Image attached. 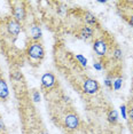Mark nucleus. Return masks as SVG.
Listing matches in <instances>:
<instances>
[{
  "instance_id": "1",
  "label": "nucleus",
  "mask_w": 133,
  "mask_h": 134,
  "mask_svg": "<svg viewBox=\"0 0 133 134\" xmlns=\"http://www.w3.org/2000/svg\"><path fill=\"white\" fill-rule=\"evenodd\" d=\"M26 54H28L29 59L33 61H41L45 56L44 46L39 41H32L26 48Z\"/></svg>"
},
{
  "instance_id": "2",
  "label": "nucleus",
  "mask_w": 133,
  "mask_h": 134,
  "mask_svg": "<svg viewBox=\"0 0 133 134\" xmlns=\"http://www.w3.org/2000/svg\"><path fill=\"white\" fill-rule=\"evenodd\" d=\"M108 47H109V44L106 40V38L101 37L95 39L94 42H93V49L99 56H106L108 53Z\"/></svg>"
},
{
  "instance_id": "3",
  "label": "nucleus",
  "mask_w": 133,
  "mask_h": 134,
  "mask_svg": "<svg viewBox=\"0 0 133 134\" xmlns=\"http://www.w3.org/2000/svg\"><path fill=\"white\" fill-rule=\"evenodd\" d=\"M100 90V85L99 83L95 80V79L92 78H86L83 83V91L86 94H90V95H93V94L98 93Z\"/></svg>"
},
{
  "instance_id": "4",
  "label": "nucleus",
  "mask_w": 133,
  "mask_h": 134,
  "mask_svg": "<svg viewBox=\"0 0 133 134\" xmlns=\"http://www.w3.org/2000/svg\"><path fill=\"white\" fill-rule=\"evenodd\" d=\"M13 16L19 23H22L26 19V9L23 4H16L13 7Z\"/></svg>"
},
{
  "instance_id": "5",
  "label": "nucleus",
  "mask_w": 133,
  "mask_h": 134,
  "mask_svg": "<svg viewBox=\"0 0 133 134\" xmlns=\"http://www.w3.org/2000/svg\"><path fill=\"white\" fill-rule=\"evenodd\" d=\"M6 26H7V31L10 36L13 37H17L21 32V23H19L14 17H10V19L7 20V23H6Z\"/></svg>"
},
{
  "instance_id": "6",
  "label": "nucleus",
  "mask_w": 133,
  "mask_h": 134,
  "mask_svg": "<svg viewBox=\"0 0 133 134\" xmlns=\"http://www.w3.org/2000/svg\"><path fill=\"white\" fill-rule=\"evenodd\" d=\"M64 124H65V127L70 131H74V130H77L78 126H79V118L76 114H68L64 118Z\"/></svg>"
},
{
  "instance_id": "7",
  "label": "nucleus",
  "mask_w": 133,
  "mask_h": 134,
  "mask_svg": "<svg viewBox=\"0 0 133 134\" xmlns=\"http://www.w3.org/2000/svg\"><path fill=\"white\" fill-rule=\"evenodd\" d=\"M55 76L52 72H46L41 77V85L45 88H52L55 85Z\"/></svg>"
},
{
  "instance_id": "8",
  "label": "nucleus",
  "mask_w": 133,
  "mask_h": 134,
  "mask_svg": "<svg viewBox=\"0 0 133 134\" xmlns=\"http://www.w3.org/2000/svg\"><path fill=\"white\" fill-rule=\"evenodd\" d=\"M84 20H85V22L87 23V25L91 26V28H93V26L98 25V19H96V16L93 13H91V12H85V14H84Z\"/></svg>"
},
{
  "instance_id": "9",
  "label": "nucleus",
  "mask_w": 133,
  "mask_h": 134,
  "mask_svg": "<svg viewBox=\"0 0 133 134\" xmlns=\"http://www.w3.org/2000/svg\"><path fill=\"white\" fill-rule=\"evenodd\" d=\"M79 36H80V38L87 40V39L92 38L93 36H94V29L91 28V26H88V25L83 26V28L80 29V31H79Z\"/></svg>"
},
{
  "instance_id": "10",
  "label": "nucleus",
  "mask_w": 133,
  "mask_h": 134,
  "mask_svg": "<svg viewBox=\"0 0 133 134\" xmlns=\"http://www.w3.org/2000/svg\"><path fill=\"white\" fill-rule=\"evenodd\" d=\"M30 35L33 41H38L41 38V29L38 24H33L30 28Z\"/></svg>"
},
{
  "instance_id": "11",
  "label": "nucleus",
  "mask_w": 133,
  "mask_h": 134,
  "mask_svg": "<svg viewBox=\"0 0 133 134\" xmlns=\"http://www.w3.org/2000/svg\"><path fill=\"white\" fill-rule=\"evenodd\" d=\"M8 95H9V91H8L7 83L4 78L0 77V100H6Z\"/></svg>"
},
{
  "instance_id": "12",
  "label": "nucleus",
  "mask_w": 133,
  "mask_h": 134,
  "mask_svg": "<svg viewBox=\"0 0 133 134\" xmlns=\"http://www.w3.org/2000/svg\"><path fill=\"white\" fill-rule=\"evenodd\" d=\"M107 118L111 125H116L117 121H118V114H117V111L115 109H110L107 114Z\"/></svg>"
},
{
  "instance_id": "13",
  "label": "nucleus",
  "mask_w": 133,
  "mask_h": 134,
  "mask_svg": "<svg viewBox=\"0 0 133 134\" xmlns=\"http://www.w3.org/2000/svg\"><path fill=\"white\" fill-rule=\"evenodd\" d=\"M113 57L116 61H119V60H122V57H123V52L122 49L118 47V46H115V48L113 49Z\"/></svg>"
},
{
  "instance_id": "14",
  "label": "nucleus",
  "mask_w": 133,
  "mask_h": 134,
  "mask_svg": "<svg viewBox=\"0 0 133 134\" xmlns=\"http://www.w3.org/2000/svg\"><path fill=\"white\" fill-rule=\"evenodd\" d=\"M122 84H123V78L122 77H118L114 80V84H113V87L115 91H118L120 87H122Z\"/></svg>"
},
{
  "instance_id": "15",
  "label": "nucleus",
  "mask_w": 133,
  "mask_h": 134,
  "mask_svg": "<svg viewBox=\"0 0 133 134\" xmlns=\"http://www.w3.org/2000/svg\"><path fill=\"white\" fill-rule=\"evenodd\" d=\"M113 84H114V78L111 75H108L107 78H106L104 80V85L107 86L108 88H113Z\"/></svg>"
},
{
  "instance_id": "16",
  "label": "nucleus",
  "mask_w": 133,
  "mask_h": 134,
  "mask_svg": "<svg viewBox=\"0 0 133 134\" xmlns=\"http://www.w3.org/2000/svg\"><path fill=\"white\" fill-rule=\"evenodd\" d=\"M76 59L79 61V63H80V64L83 65V66H86V65H87V60H86L83 55H80V54H77V55H76Z\"/></svg>"
},
{
  "instance_id": "17",
  "label": "nucleus",
  "mask_w": 133,
  "mask_h": 134,
  "mask_svg": "<svg viewBox=\"0 0 133 134\" xmlns=\"http://www.w3.org/2000/svg\"><path fill=\"white\" fill-rule=\"evenodd\" d=\"M32 100H33V102H36V103L40 102V93H39L38 91H33L32 92Z\"/></svg>"
},
{
  "instance_id": "18",
  "label": "nucleus",
  "mask_w": 133,
  "mask_h": 134,
  "mask_svg": "<svg viewBox=\"0 0 133 134\" xmlns=\"http://www.w3.org/2000/svg\"><path fill=\"white\" fill-rule=\"evenodd\" d=\"M12 77H13L14 79H16V80H20V79L22 78V75H21V72L16 71V72H14V74L12 75Z\"/></svg>"
},
{
  "instance_id": "19",
  "label": "nucleus",
  "mask_w": 133,
  "mask_h": 134,
  "mask_svg": "<svg viewBox=\"0 0 133 134\" xmlns=\"http://www.w3.org/2000/svg\"><path fill=\"white\" fill-rule=\"evenodd\" d=\"M120 111H122V115H123V118H125L126 119V107L125 105H120Z\"/></svg>"
},
{
  "instance_id": "20",
  "label": "nucleus",
  "mask_w": 133,
  "mask_h": 134,
  "mask_svg": "<svg viewBox=\"0 0 133 134\" xmlns=\"http://www.w3.org/2000/svg\"><path fill=\"white\" fill-rule=\"evenodd\" d=\"M93 66L96 69V70H102V65H101V63L100 62H95V63H93Z\"/></svg>"
},
{
  "instance_id": "21",
  "label": "nucleus",
  "mask_w": 133,
  "mask_h": 134,
  "mask_svg": "<svg viewBox=\"0 0 133 134\" xmlns=\"http://www.w3.org/2000/svg\"><path fill=\"white\" fill-rule=\"evenodd\" d=\"M5 124H4V121H2L1 119H0V132H2V131H5Z\"/></svg>"
},
{
  "instance_id": "22",
  "label": "nucleus",
  "mask_w": 133,
  "mask_h": 134,
  "mask_svg": "<svg viewBox=\"0 0 133 134\" xmlns=\"http://www.w3.org/2000/svg\"><path fill=\"white\" fill-rule=\"evenodd\" d=\"M129 116H130V118H131V120L133 121V108L129 109Z\"/></svg>"
},
{
  "instance_id": "23",
  "label": "nucleus",
  "mask_w": 133,
  "mask_h": 134,
  "mask_svg": "<svg viewBox=\"0 0 133 134\" xmlns=\"http://www.w3.org/2000/svg\"><path fill=\"white\" fill-rule=\"evenodd\" d=\"M129 23H130V25H131L132 28H133V15H132L131 17H130V20H129Z\"/></svg>"
},
{
  "instance_id": "24",
  "label": "nucleus",
  "mask_w": 133,
  "mask_h": 134,
  "mask_svg": "<svg viewBox=\"0 0 133 134\" xmlns=\"http://www.w3.org/2000/svg\"><path fill=\"white\" fill-rule=\"evenodd\" d=\"M63 99H64V101H68V102L70 101V99H69L68 96H63Z\"/></svg>"
},
{
  "instance_id": "25",
  "label": "nucleus",
  "mask_w": 133,
  "mask_h": 134,
  "mask_svg": "<svg viewBox=\"0 0 133 134\" xmlns=\"http://www.w3.org/2000/svg\"><path fill=\"white\" fill-rule=\"evenodd\" d=\"M38 134H48L47 132H45V131H43V132H39Z\"/></svg>"
}]
</instances>
